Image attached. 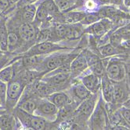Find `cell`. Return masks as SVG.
<instances>
[{
    "label": "cell",
    "instance_id": "19",
    "mask_svg": "<svg viewBox=\"0 0 130 130\" xmlns=\"http://www.w3.org/2000/svg\"><path fill=\"white\" fill-rule=\"evenodd\" d=\"M54 2L62 13L74 10L75 8L83 6L84 0H54Z\"/></svg>",
    "mask_w": 130,
    "mask_h": 130
},
{
    "label": "cell",
    "instance_id": "34",
    "mask_svg": "<svg viewBox=\"0 0 130 130\" xmlns=\"http://www.w3.org/2000/svg\"><path fill=\"white\" fill-rule=\"evenodd\" d=\"M37 1H38V0H19V1L16 3L15 6L17 8H20V7H22V6H25V5H28V4L35 3Z\"/></svg>",
    "mask_w": 130,
    "mask_h": 130
},
{
    "label": "cell",
    "instance_id": "35",
    "mask_svg": "<svg viewBox=\"0 0 130 130\" xmlns=\"http://www.w3.org/2000/svg\"><path fill=\"white\" fill-rule=\"evenodd\" d=\"M119 47H122V48H123L125 49H127V50L130 51V39L123 40Z\"/></svg>",
    "mask_w": 130,
    "mask_h": 130
},
{
    "label": "cell",
    "instance_id": "24",
    "mask_svg": "<svg viewBox=\"0 0 130 130\" xmlns=\"http://www.w3.org/2000/svg\"><path fill=\"white\" fill-rule=\"evenodd\" d=\"M57 38L53 31V29H50L48 27L42 28L39 30L36 38V43L45 42V41H52L54 42L56 41Z\"/></svg>",
    "mask_w": 130,
    "mask_h": 130
},
{
    "label": "cell",
    "instance_id": "30",
    "mask_svg": "<svg viewBox=\"0 0 130 130\" xmlns=\"http://www.w3.org/2000/svg\"><path fill=\"white\" fill-rule=\"evenodd\" d=\"M6 94L7 84L0 80V104L3 108H6Z\"/></svg>",
    "mask_w": 130,
    "mask_h": 130
},
{
    "label": "cell",
    "instance_id": "21",
    "mask_svg": "<svg viewBox=\"0 0 130 130\" xmlns=\"http://www.w3.org/2000/svg\"><path fill=\"white\" fill-rule=\"evenodd\" d=\"M8 34L9 30L4 17H0V51L8 52Z\"/></svg>",
    "mask_w": 130,
    "mask_h": 130
},
{
    "label": "cell",
    "instance_id": "5",
    "mask_svg": "<svg viewBox=\"0 0 130 130\" xmlns=\"http://www.w3.org/2000/svg\"><path fill=\"white\" fill-rule=\"evenodd\" d=\"M78 55V54L75 55H70L68 54H61L51 55L48 58H45L39 71L42 72L43 74L50 72V71H53L56 69L63 66L64 64L72 62V59H74Z\"/></svg>",
    "mask_w": 130,
    "mask_h": 130
},
{
    "label": "cell",
    "instance_id": "8",
    "mask_svg": "<svg viewBox=\"0 0 130 130\" xmlns=\"http://www.w3.org/2000/svg\"><path fill=\"white\" fill-rule=\"evenodd\" d=\"M66 48L61 47L54 42L45 41L41 43H36L31 46V48L23 53V56H31V55H45L51 52H56L58 50H62Z\"/></svg>",
    "mask_w": 130,
    "mask_h": 130
},
{
    "label": "cell",
    "instance_id": "28",
    "mask_svg": "<svg viewBox=\"0 0 130 130\" xmlns=\"http://www.w3.org/2000/svg\"><path fill=\"white\" fill-rule=\"evenodd\" d=\"M100 17H99L97 12H94V13H87L84 19L82 20L80 23L82 25H90L92 23H96L97 21L100 20Z\"/></svg>",
    "mask_w": 130,
    "mask_h": 130
},
{
    "label": "cell",
    "instance_id": "22",
    "mask_svg": "<svg viewBox=\"0 0 130 130\" xmlns=\"http://www.w3.org/2000/svg\"><path fill=\"white\" fill-rule=\"evenodd\" d=\"M72 90L74 99H75L76 101L80 102L88 98L92 94V93L84 86L82 83H78V84L73 85Z\"/></svg>",
    "mask_w": 130,
    "mask_h": 130
},
{
    "label": "cell",
    "instance_id": "18",
    "mask_svg": "<svg viewBox=\"0 0 130 130\" xmlns=\"http://www.w3.org/2000/svg\"><path fill=\"white\" fill-rule=\"evenodd\" d=\"M86 12L84 10L79 11H69L67 13H62L60 23H80L86 15Z\"/></svg>",
    "mask_w": 130,
    "mask_h": 130
},
{
    "label": "cell",
    "instance_id": "23",
    "mask_svg": "<svg viewBox=\"0 0 130 130\" xmlns=\"http://www.w3.org/2000/svg\"><path fill=\"white\" fill-rule=\"evenodd\" d=\"M8 30V52H14L20 48L23 42L20 37L18 30H11L9 28Z\"/></svg>",
    "mask_w": 130,
    "mask_h": 130
},
{
    "label": "cell",
    "instance_id": "31",
    "mask_svg": "<svg viewBox=\"0 0 130 130\" xmlns=\"http://www.w3.org/2000/svg\"><path fill=\"white\" fill-rule=\"evenodd\" d=\"M14 7L10 0H0V14L8 13L9 10Z\"/></svg>",
    "mask_w": 130,
    "mask_h": 130
},
{
    "label": "cell",
    "instance_id": "41",
    "mask_svg": "<svg viewBox=\"0 0 130 130\" xmlns=\"http://www.w3.org/2000/svg\"><path fill=\"white\" fill-rule=\"evenodd\" d=\"M128 14L130 15V6L128 7Z\"/></svg>",
    "mask_w": 130,
    "mask_h": 130
},
{
    "label": "cell",
    "instance_id": "27",
    "mask_svg": "<svg viewBox=\"0 0 130 130\" xmlns=\"http://www.w3.org/2000/svg\"><path fill=\"white\" fill-rule=\"evenodd\" d=\"M14 67L12 65H9L0 70V80L6 84L14 79Z\"/></svg>",
    "mask_w": 130,
    "mask_h": 130
},
{
    "label": "cell",
    "instance_id": "36",
    "mask_svg": "<svg viewBox=\"0 0 130 130\" xmlns=\"http://www.w3.org/2000/svg\"><path fill=\"white\" fill-rule=\"evenodd\" d=\"M125 80H126V84H127V87H128V90L129 97H130V73H127L126 77H125Z\"/></svg>",
    "mask_w": 130,
    "mask_h": 130
},
{
    "label": "cell",
    "instance_id": "12",
    "mask_svg": "<svg viewBox=\"0 0 130 130\" xmlns=\"http://www.w3.org/2000/svg\"><path fill=\"white\" fill-rule=\"evenodd\" d=\"M70 76H72V74L70 72L56 73L52 76L47 77L45 79H43V80L45 81L50 85V87H52L54 92H56L68 84Z\"/></svg>",
    "mask_w": 130,
    "mask_h": 130
},
{
    "label": "cell",
    "instance_id": "29",
    "mask_svg": "<svg viewBox=\"0 0 130 130\" xmlns=\"http://www.w3.org/2000/svg\"><path fill=\"white\" fill-rule=\"evenodd\" d=\"M83 6L86 13H94L97 12L100 6L97 3L96 0H85Z\"/></svg>",
    "mask_w": 130,
    "mask_h": 130
},
{
    "label": "cell",
    "instance_id": "3",
    "mask_svg": "<svg viewBox=\"0 0 130 130\" xmlns=\"http://www.w3.org/2000/svg\"><path fill=\"white\" fill-rule=\"evenodd\" d=\"M16 115L19 119L20 124L26 128L34 129V130H42L49 129L48 120L35 115L27 113L19 108H16Z\"/></svg>",
    "mask_w": 130,
    "mask_h": 130
},
{
    "label": "cell",
    "instance_id": "42",
    "mask_svg": "<svg viewBox=\"0 0 130 130\" xmlns=\"http://www.w3.org/2000/svg\"><path fill=\"white\" fill-rule=\"evenodd\" d=\"M129 58V61H128V62H130V57H129V58Z\"/></svg>",
    "mask_w": 130,
    "mask_h": 130
},
{
    "label": "cell",
    "instance_id": "43",
    "mask_svg": "<svg viewBox=\"0 0 130 130\" xmlns=\"http://www.w3.org/2000/svg\"><path fill=\"white\" fill-rule=\"evenodd\" d=\"M0 107H1V108H3V107H2V106H1V104H0Z\"/></svg>",
    "mask_w": 130,
    "mask_h": 130
},
{
    "label": "cell",
    "instance_id": "44",
    "mask_svg": "<svg viewBox=\"0 0 130 130\" xmlns=\"http://www.w3.org/2000/svg\"><path fill=\"white\" fill-rule=\"evenodd\" d=\"M0 52H1V51H0Z\"/></svg>",
    "mask_w": 130,
    "mask_h": 130
},
{
    "label": "cell",
    "instance_id": "6",
    "mask_svg": "<svg viewBox=\"0 0 130 130\" xmlns=\"http://www.w3.org/2000/svg\"><path fill=\"white\" fill-rule=\"evenodd\" d=\"M117 28L114 23L108 18H102L92 24L89 25L84 29V33L89 34L97 38H100L107 34H108L112 30Z\"/></svg>",
    "mask_w": 130,
    "mask_h": 130
},
{
    "label": "cell",
    "instance_id": "16",
    "mask_svg": "<svg viewBox=\"0 0 130 130\" xmlns=\"http://www.w3.org/2000/svg\"><path fill=\"white\" fill-rule=\"evenodd\" d=\"M89 67L86 58L83 53L78 54L70 63V74L72 76H77L84 73Z\"/></svg>",
    "mask_w": 130,
    "mask_h": 130
},
{
    "label": "cell",
    "instance_id": "26",
    "mask_svg": "<svg viewBox=\"0 0 130 130\" xmlns=\"http://www.w3.org/2000/svg\"><path fill=\"white\" fill-rule=\"evenodd\" d=\"M90 72L93 74H95L100 77H102L103 75L106 74V66L104 65V62L103 59H100L97 61L96 62L92 63V65L89 66Z\"/></svg>",
    "mask_w": 130,
    "mask_h": 130
},
{
    "label": "cell",
    "instance_id": "17",
    "mask_svg": "<svg viewBox=\"0 0 130 130\" xmlns=\"http://www.w3.org/2000/svg\"><path fill=\"white\" fill-rule=\"evenodd\" d=\"M84 86L92 93H97L100 91L101 87V77L93 74H87L84 76L81 79Z\"/></svg>",
    "mask_w": 130,
    "mask_h": 130
},
{
    "label": "cell",
    "instance_id": "7",
    "mask_svg": "<svg viewBox=\"0 0 130 130\" xmlns=\"http://www.w3.org/2000/svg\"><path fill=\"white\" fill-rule=\"evenodd\" d=\"M98 93L99 92L97 93H92L88 98L81 101V104L75 111V116L76 118H78V120H81V122H86L89 119L98 102Z\"/></svg>",
    "mask_w": 130,
    "mask_h": 130
},
{
    "label": "cell",
    "instance_id": "33",
    "mask_svg": "<svg viewBox=\"0 0 130 130\" xmlns=\"http://www.w3.org/2000/svg\"><path fill=\"white\" fill-rule=\"evenodd\" d=\"M109 5H111L113 6H115L117 8H119L123 11H125L128 13V8L125 6L124 0H110Z\"/></svg>",
    "mask_w": 130,
    "mask_h": 130
},
{
    "label": "cell",
    "instance_id": "20",
    "mask_svg": "<svg viewBox=\"0 0 130 130\" xmlns=\"http://www.w3.org/2000/svg\"><path fill=\"white\" fill-rule=\"evenodd\" d=\"M45 98L53 103L58 108H61L64 106L72 103V100H70L69 96L64 92H53Z\"/></svg>",
    "mask_w": 130,
    "mask_h": 130
},
{
    "label": "cell",
    "instance_id": "25",
    "mask_svg": "<svg viewBox=\"0 0 130 130\" xmlns=\"http://www.w3.org/2000/svg\"><path fill=\"white\" fill-rule=\"evenodd\" d=\"M17 123L14 115L11 114H3L0 115V129H15Z\"/></svg>",
    "mask_w": 130,
    "mask_h": 130
},
{
    "label": "cell",
    "instance_id": "15",
    "mask_svg": "<svg viewBox=\"0 0 130 130\" xmlns=\"http://www.w3.org/2000/svg\"><path fill=\"white\" fill-rule=\"evenodd\" d=\"M37 6L35 3L28 4L19 8L17 17L22 23H33L35 19L37 11Z\"/></svg>",
    "mask_w": 130,
    "mask_h": 130
},
{
    "label": "cell",
    "instance_id": "9",
    "mask_svg": "<svg viewBox=\"0 0 130 130\" xmlns=\"http://www.w3.org/2000/svg\"><path fill=\"white\" fill-rule=\"evenodd\" d=\"M58 108L47 98L40 99L34 115L42 117L46 120H55L58 115Z\"/></svg>",
    "mask_w": 130,
    "mask_h": 130
},
{
    "label": "cell",
    "instance_id": "32",
    "mask_svg": "<svg viewBox=\"0 0 130 130\" xmlns=\"http://www.w3.org/2000/svg\"><path fill=\"white\" fill-rule=\"evenodd\" d=\"M120 112L122 115L123 119L125 120V123L127 124V125L128 126V128H130V110L125 107L124 105H122L121 107L119 108Z\"/></svg>",
    "mask_w": 130,
    "mask_h": 130
},
{
    "label": "cell",
    "instance_id": "2",
    "mask_svg": "<svg viewBox=\"0 0 130 130\" xmlns=\"http://www.w3.org/2000/svg\"><path fill=\"white\" fill-rule=\"evenodd\" d=\"M27 84L21 77L20 79H13L7 84L6 94V108L14 109L22 96Z\"/></svg>",
    "mask_w": 130,
    "mask_h": 130
},
{
    "label": "cell",
    "instance_id": "11",
    "mask_svg": "<svg viewBox=\"0 0 130 130\" xmlns=\"http://www.w3.org/2000/svg\"><path fill=\"white\" fill-rule=\"evenodd\" d=\"M129 98L130 97H129L125 79L122 81L114 82V103L113 104L115 106H117V108H120Z\"/></svg>",
    "mask_w": 130,
    "mask_h": 130
},
{
    "label": "cell",
    "instance_id": "1",
    "mask_svg": "<svg viewBox=\"0 0 130 130\" xmlns=\"http://www.w3.org/2000/svg\"><path fill=\"white\" fill-rule=\"evenodd\" d=\"M110 127L108 115L106 106L103 104V98L100 97L89 119V128L90 129H107Z\"/></svg>",
    "mask_w": 130,
    "mask_h": 130
},
{
    "label": "cell",
    "instance_id": "10",
    "mask_svg": "<svg viewBox=\"0 0 130 130\" xmlns=\"http://www.w3.org/2000/svg\"><path fill=\"white\" fill-rule=\"evenodd\" d=\"M17 30L22 42L26 44L31 43L34 41L36 42L37 34L39 30H38V26L34 22L20 23Z\"/></svg>",
    "mask_w": 130,
    "mask_h": 130
},
{
    "label": "cell",
    "instance_id": "40",
    "mask_svg": "<svg viewBox=\"0 0 130 130\" xmlns=\"http://www.w3.org/2000/svg\"><path fill=\"white\" fill-rule=\"evenodd\" d=\"M2 58H3V56L0 55V66L2 65Z\"/></svg>",
    "mask_w": 130,
    "mask_h": 130
},
{
    "label": "cell",
    "instance_id": "4",
    "mask_svg": "<svg viewBox=\"0 0 130 130\" xmlns=\"http://www.w3.org/2000/svg\"><path fill=\"white\" fill-rule=\"evenodd\" d=\"M106 75L114 82L122 81L125 79L127 72L125 62L122 58H112L108 61L106 66Z\"/></svg>",
    "mask_w": 130,
    "mask_h": 130
},
{
    "label": "cell",
    "instance_id": "14",
    "mask_svg": "<svg viewBox=\"0 0 130 130\" xmlns=\"http://www.w3.org/2000/svg\"><path fill=\"white\" fill-rule=\"evenodd\" d=\"M83 25L81 23H64V39L76 40L84 35Z\"/></svg>",
    "mask_w": 130,
    "mask_h": 130
},
{
    "label": "cell",
    "instance_id": "38",
    "mask_svg": "<svg viewBox=\"0 0 130 130\" xmlns=\"http://www.w3.org/2000/svg\"><path fill=\"white\" fill-rule=\"evenodd\" d=\"M123 105L125 106V107H126V108H128L129 110H130V98L129 99H128L124 104H123Z\"/></svg>",
    "mask_w": 130,
    "mask_h": 130
},
{
    "label": "cell",
    "instance_id": "37",
    "mask_svg": "<svg viewBox=\"0 0 130 130\" xmlns=\"http://www.w3.org/2000/svg\"><path fill=\"white\" fill-rule=\"evenodd\" d=\"M96 1L100 6H105V5H109L110 3V0H96Z\"/></svg>",
    "mask_w": 130,
    "mask_h": 130
},
{
    "label": "cell",
    "instance_id": "13",
    "mask_svg": "<svg viewBox=\"0 0 130 130\" xmlns=\"http://www.w3.org/2000/svg\"><path fill=\"white\" fill-rule=\"evenodd\" d=\"M101 94L106 103H114V82L108 78L107 75L101 77Z\"/></svg>",
    "mask_w": 130,
    "mask_h": 130
},
{
    "label": "cell",
    "instance_id": "39",
    "mask_svg": "<svg viewBox=\"0 0 130 130\" xmlns=\"http://www.w3.org/2000/svg\"><path fill=\"white\" fill-rule=\"evenodd\" d=\"M125 1V6L126 7H129L130 6V0H124Z\"/></svg>",
    "mask_w": 130,
    "mask_h": 130
}]
</instances>
